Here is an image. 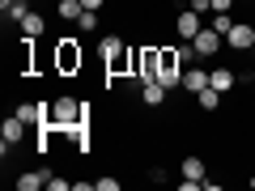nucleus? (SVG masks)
<instances>
[{"label": "nucleus", "instance_id": "obj_1", "mask_svg": "<svg viewBox=\"0 0 255 191\" xmlns=\"http://www.w3.org/2000/svg\"><path fill=\"white\" fill-rule=\"evenodd\" d=\"M98 55L107 60V68H111V77H119V73H128L132 68V55H128V47H124V38H102L98 43Z\"/></svg>", "mask_w": 255, "mask_h": 191}, {"label": "nucleus", "instance_id": "obj_2", "mask_svg": "<svg viewBox=\"0 0 255 191\" xmlns=\"http://www.w3.org/2000/svg\"><path fill=\"white\" fill-rule=\"evenodd\" d=\"M85 102H73V98H60V102H51L47 106V119H51V127H60V132H68V127L77 123V119L85 115Z\"/></svg>", "mask_w": 255, "mask_h": 191}, {"label": "nucleus", "instance_id": "obj_3", "mask_svg": "<svg viewBox=\"0 0 255 191\" xmlns=\"http://www.w3.org/2000/svg\"><path fill=\"white\" fill-rule=\"evenodd\" d=\"M157 68H162V47H136L132 51V73L140 81H157Z\"/></svg>", "mask_w": 255, "mask_h": 191}, {"label": "nucleus", "instance_id": "obj_4", "mask_svg": "<svg viewBox=\"0 0 255 191\" xmlns=\"http://www.w3.org/2000/svg\"><path fill=\"white\" fill-rule=\"evenodd\" d=\"M81 43H77V38H60V43H55V68H60L64 77H73V73H81Z\"/></svg>", "mask_w": 255, "mask_h": 191}, {"label": "nucleus", "instance_id": "obj_5", "mask_svg": "<svg viewBox=\"0 0 255 191\" xmlns=\"http://www.w3.org/2000/svg\"><path fill=\"white\" fill-rule=\"evenodd\" d=\"M26 127H30V123H21L17 115H9V119H4V127H0V136H4V153H9L13 145H21V136H26Z\"/></svg>", "mask_w": 255, "mask_h": 191}, {"label": "nucleus", "instance_id": "obj_6", "mask_svg": "<svg viewBox=\"0 0 255 191\" xmlns=\"http://www.w3.org/2000/svg\"><path fill=\"white\" fill-rule=\"evenodd\" d=\"M200 17H204V13H196V9H183L179 13V38H187V43H191V38H196V34H200Z\"/></svg>", "mask_w": 255, "mask_h": 191}, {"label": "nucleus", "instance_id": "obj_7", "mask_svg": "<svg viewBox=\"0 0 255 191\" xmlns=\"http://www.w3.org/2000/svg\"><path fill=\"white\" fill-rule=\"evenodd\" d=\"M191 47H196V55H213V51H217V47H221V34H217V30H213V26H204L200 34L191 38Z\"/></svg>", "mask_w": 255, "mask_h": 191}, {"label": "nucleus", "instance_id": "obj_8", "mask_svg": "<svg viewBox=\"0 0 255 191\" xmlns=\"http://www.w3.org/2000/svg\"><path fill=\"white\" fill-rule=\"evenodd\" d=\"M230 47H238V51H247V47H255V26H243V21H234V30L226 34Z\"/></svg>", "mask_w": 255, "mask_h": 191}, {"label": "nucleus", "instance_id": "obj_9", "mask_svg": "<svg viewBox=\"0 0 255 191\" xmlns=\"http://www.w3.org/2000/svg\"><path fill=\"white\" fill-rule=\"evenodd\" d=\"M43 30H47V17H43V13H34V9H30L26 17H21V34H26V38H38Z\"/></svg>", "mask_w": 255, "mask_h": 191}, {"label": "nucleus", "instance_id": "obj_10", "mask_svg": "<svg viewBox=\"0 0 255 191\" xmlns=\"http://www.w3.org/2000/svg\"><path fill=\"white\" fill-rule=\"evenodd\" d=\"M183 90H187V94L209 90V73H204V68H191V73H183Z\"/></svg>", "mask_w": 255, "mask_h": 191}, {"label": "nucleus", "instance_id": "obj_11", "mask_svg": "<svg viewBox=\"0 0 255 191\" xmlns=\"http://www.w3.org/2000/svg\"><path fill=\"white\" fill-rule=\"evenodd\" d=\"M209 85H213V90H221V94H230V90H234V73H230V68H213Z\"/></svg>", "mask_w": 255, "mask_h": 191}, {"label": "nucleus", "instance_id": "obj_12", "mask_svg": "<svg viewBox=\"0 0 255 191\" xmlns=\"http://www.w3.org/2000/svg\"><path fill=\"white\" fill-rule=\"evenodd\" d=\"M13 115L21 119V123H38V119H47V106H34V102H21Z\"/></svg>", "mask_w": 255, "mask_h": 191}, {"label": "nucleus", "instance_id": "obj_13", "mask_svg": "<svg viewBox=\"0 0 255 191\" xmlns=\"http://www.w3.org/2000/svg\"><path fill=\"white\" fill-rule=\"evenodd\" d=\"M166 102V85L162 81H145V106H162Z\"/></svg>", "mask_w": 255, "mask_h": 191}, {"label": "nucleus", "instance_id": "obj_14", "mask_svg": "<svg viewBox=\"0 0 255 191\" xmlns=\"http://www.w3.org/2000/svg\"><path fill=\"white\" fill-rule=\"evenodd\" d=\"M196 102H200V110H217L221 106V90H213V85H209V90L196 94Z\"/></svg>", "mask_w": 255, "mask_h": 191}, {"label": "nucleus", "instance_id": "obj_15", "mask_svg": "<svg viewBox=\"0 0 255 191\" xmlns=\"http://www.w3.org/2000/svg\"><path fill=\"white\" fill-rule=\"evenodd\" d=\"M47 179H51V174H34V170H30V174H21V179H17V191H38Z\"/></svg>", "mask_w": 255, "mask_h": 191}, {"label": "nucleus", "instance_id": "obj_16", "mask_svg": "<svg viewBox=\"0 0 255 191\" xmlns=\"http://www.w3.org/2000/svg\"><path fill=\"white\" fill-rule=\"evenodd\" d=\"M55 9H60V17H64V21H77V17H81V9H85V4H81V0H60Z\"/></svg>", "mask_w": 255, "mask_h": 191}, {"label": "nucleus", "instance_id": "obj_17", "mask_svg": "<svg viewBox=\"0 0 255 191\" xmlns=\"http://www.w3.org/2000/svg\"><path fill=\"white\" fill-rule=\"evenodd\" d=\"M183 179H196V183L204 179V162L200 157H187V162H183Z\"/></svg>", "mask_w": 255, "mask_h": 191}, {"label": "nucleus", "instance_id": "obj_18", "mask_svg": "<svg viewBox=\"0 0 255 191\" xmlns=\"http://www.w3.org/2000/svg\"><path fill=\"white\" fill-rule=\"evenodd\" d=\"M213 30H217V34L226 38L230 30H234V17H230V13H213Z\"/></svg>", "mask_w": 255, "mask_h": 191}, {"label": "nucleus", "instance_id": "obj_19", "mask_svg": "<svg viewBox=\"0 0 255 191\" xmlns=\"http://www.w3.org/2000/svg\"><path fill=\"white\" fill-rule=\"evenodd\" d=\"M77 26H81L85 34H90V30H98V13H94V9H81V17H77Z\"/></svg>", "mask_w": 255, "mask_h": 191}, {"label": "nucleus", "instance_id": "obj_20", "mask_svg": "<svg viewBox=\"0 0 255 191\" xmlns=\"http://www.w3.org/2000/svg\"><path fill=\"white\" fill-rule=\"evenodd\" d=\"M4 13H9L13 21H21V17H26V13H30V4H26V0H13V4H9V9H4Z\"/></svg>", "mask_w": 255, "mask_h": 191}, {"label": "nucleus", "instance_id": "obj_21", "mask_svg": "<svg viewBox=\"0 0 255 191\" xmlns=\"http://www.w3.org/2000/svg\"><path fill=\"white\" fill-rule=\"evenodd\" d=\"M174 51H179V60H183V64H191V60H196V47H191V43H179Z\"/></svg>", "mask_w": 255, "mask_h": 191}, {"label": "nucleus", "instance_id": "obj_22", "mask_svg": "<svg viewBox=\"0 0 255 191\" xmlns=\"http://www.w3.org/2000/svg\"><path fill=\"white\" fill-rule=\"evenodd\" d=\"M94 187L98 191H119V179H94Z\"/></svg>", "mask_w": 255, "mask_h": 191}, {"label": "nucleus", "instance_id": "obj_23", "mask_svg": "<svg viewBox=\"0 0 255 191\" xmlns=\"http://www.w3.org/2000/svg\"><path fill=\"white\" fill-rule=\"evenodd\" d=\"M187 9H196V13H213V0H187Z\"/></svg>", "mask_w": 255, "mask_h": 191}, {"label": "nucleus", "instance_id": "obj_24", "mask_svg": "<svg viewBox=\"0 0 255 191\" xmlns=\"http://www.w3.org/2000/svg\"><path fill=\"white\" fill-rule=\"evenodd\" d=\"M47 187H51V191H68L73 183H68V179H47Z\"/></svg>", "mask_w": 255, "mask_h": 191}, {"label": "nucleus", "instance_id": "obj_25", "mask_svg": "<svg viewBox=\"0 0 255 191\" xmlns=\"http://www.w3.org/2000/svg\"><path fill=\"white\" fill-rule=\"evenodd\" d=\"M234 9V0H213V13H230Z\"/></svg>", "mask_w": 255, "mask_h": 191}, {"label": "nucleus", "instance_id": "obj_26", "mask_svg": "<svg viewBox=\"0 0 255 191\" xmlns=\"http://www.w3.org/2000/svg\"><path fill=\"white\" fill-rule=\"evenodd\" d=\"M81 4H85V9H94V13L102 9V0H81Z\"/></svg>", "mask_w": 255, "mask_h": 191}, {"label": "nucleus", "instance_id": "obj_27", "mask_svg": "<svg viewBox=\"0 0 255 191\" xmlns=\"http://www.w3.org/2000/svg\"><path fill=\"white\" fill-rule=\"evenodd\" d=\"M251 187H255V179H251Z\"/></svg>", "mask_w": 255, "mask_h": 191}]
</instances>
